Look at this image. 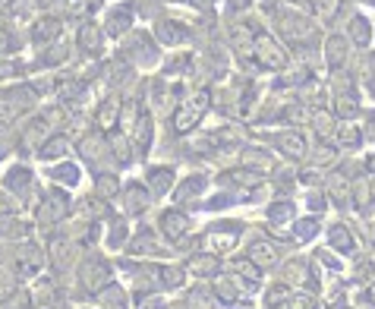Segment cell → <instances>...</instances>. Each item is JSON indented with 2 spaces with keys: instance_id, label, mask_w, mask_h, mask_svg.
Here are the masks:
<instances>
[{
  "instance_id": "6da1fadb",
  "label": "cell",
  "mask_w": 375,
  "mask_h": 309,
  "mask_svg": "<svg viewBox=\"0 0 375 309\" xmlns=\"http://www.w3.org/2000/svg\"><path fill=\"white\" fill-rule=\"evenodd\" d=\"M205 108H208V92H199L196 98H190V101H186L177 114H174V130H177V133H190L192 126L202 120Z\"/></svg>"
},
{
  "instance_id": "7a4b0ae2",
  "label": "cell",
  "mask_w": 375,
  "mask_h": 309,
  "mask_svg": "<svg viewBox=\"0 0 375 309\" xmlns=\"http://www.w3.org/2000/svg\"><path fill=\"white\" fill-rule=\"evenodd\" d=\"M69 212V199L60 190L44 192V206H41V224H57L60 218H67Z\"/></svg>"
},
{
  "instance_id": "3957f363",
  "label": "cell",
  "mask_w": 375,
  "mask_h": 309,
  "mask_svg": "<svg viewBox=\"0 0 375 309\" xmlns=\"http://www.w3.org/2000/svg\"><path fill=\"white\" fill-rule=\"evenodd\" d=\"M108 281H110V268H108V262H101V259H89L85 265H82V284L89 290H104L108 287Z\"/></svg>"
},
{
  "instance_id": "277c9868",
  "label": "cell",
  "mask_w": 375,
  "mask_h": 309,
  "mask_svg": "<svg viewBox=\"0 0 375 309\" xmlns=\"http://www.w3.org/2000/svg\"><path fill=\"white\" fill-rule=\"evenodd\" d=\"M274 145H278V151L287 155L290 161H300L303 155H306V142H303L300 133H281V136H274Z\"/></svg>"
},
{
  "instance_id": "5b68a950",
  "label": "cell",
  "mask_w": 375,
  "mask_h": 309,
  "mask_svg": "<svg viewBox=\"0 0 375 309\" xmlns=\"http://www.w3.org/2000/svg\"><path fill=\"white\" fill-rule=\"evenodd\" d=\"M161 227H164V234L171 237V240H183L186 231H190V218H186L183 212H164Z\"/></svg>"
},
{
  "instance_id": "8992f818",
  "label": "cell",
  "mask_w": 375,
  "mask_h": 309,
  "mask_svg": "<svg viewBox=\"0 0 375 309\" xmlns=\"http://www.w3.org/2000/svg\"><path fill=\"white\" fill-rule=\"evenodd\" d=\"M256 48H259V57L265 67H274V69L284 67V51H281L268 35H259V38H256Z\"/></svg>"
},
{
  "instance_id": "52a82bcc",
  "label": "cell",
  "mask_w": 375,
  "mask_h": 309,
  "mask_svg": "<svg viewBox=\"0 0 375 309\" xmlns=\"http://www.w3.org/2000/svg\"><path fill=\"white\" fill-rule=\"evenodd\" d=\"M249 262H256L259 268H272L274 262H278V247H272V243H265V240H256L253 247H249Z\"/></svg>"
},
{
  "instance_id": "ba28073f",
  "label": "cell",
  "mask_w": 375,
  "mask_h": 309,
  "mask_svg": "<svg viewBox=\"0 0 375 309\" xmlns=\"http://www.w3.org/2000/svg\"><path fill=\"white\" fill-rule=\"evenodd\" d=\"M123 206H126V212H130V215L149 208V192H145V186L142 183H130V186H126V192H123Z\"/></svg>"
},
{
  "instance_id": "9c48e42d",
  "label": "cell",
  "mask_w": 375,
  "mask_h": 309,
  "mask_svg": "<svg viewBox=\"0 0 375 309\" xmlns=\"http://www.w3.org/2000/svg\"><path fill=\"white\" fill-rule=\"evenodd\" d=\"M32 306L35 309H57V287L51 281H41L32 290Z\"/></svg>"
},
{
  "instance_id": "30bf717a",
  "label": "cell",
  "mask_w": 375,
  "mask_h": 309,
  "mask_svg": "<svg viewBox=\"0 0 375 309\" xmlns=\"http://www.w3.org/2000/svg\"><path fill=\"white\" fill-rule=\"evenodd\" d=\"M44 262V256L38 253L35 247H26L22 253H16V268H19V275H35Z\"/></svg>"
},
{
  "instance_id": "8fae6325",
  "label": "cell",
  "mask_w": 375,
  "mask_h": 309,
  "mask_svg": "<svg viewBox=\"0 0 375 309\" xmlns=\"http://www.w3.org/2000/svg\"><path fill=\"white\" fill-rule=\"evenodd\" d=\"M240 240V231L237 224L227 227V234H221V227H212V234H208V243H212L215 249H221V253H227V249H233Z\"/></svg>"
},
{
  "instance_id": "7c38bea8",
  "label": "cell",
  "mask_w": 375,
  "mask_h": 309,
  "mask_svg": "<svg viewBox=\"0 0 375 309\" xmlns=\"http://www.w3.org/2000/svg\"><path fill=\"white\" fill-rule=\"evenodd\" d=\"M190 268H192V272H196L199 278H212V275H218L221 262L215 259V256H196V259L190 262Z\"/></svg>"
},
{
  "instance_id": "4fadbf2b",
  "label": "cell",
  "mask_w": 375,
  "mask_h": 309,
  "mask_svg": "<svg viewBox=\"0 0 375 309\" xmlns=\"http://www.w3.org/2000/svg\"><path fill=\"white\" fill-rule=\"evenodd\" d=\"M28 186H32V174H28V167H13V171L7 174V190L26 192Z\"/></svg>"
},
{
  "instance_id": "5bb4252c",
  "label": "cell",
  "mask_w": 375,
  "mask_h": 309,
  "mask_svg": "<svg viewBox=\"0 0 375 309\" xmlns=\"http://www.w3.org/2000/svg\"><path fill=\"white\" fill-rule=\"evenodd\" d=\"M328 196H331L335 202H341V206L350 199V183L341 177V174H335V177H328Z\"/></svg>"
},
{
  "instance_id": "9a60e30c",
  "label": "cell",
  "mask_w": 375,
  "mask_h": 309,
  "mask_svg": "<svg viewBox=\"0 0 375 309\" xmlns=\"http://www.w3.org/2000/svg\"><path fill=\"white\" fill-rule=\"evenodd\" d=\"M171 180H174L171 167H155V171H149V183H151V190H155L158 196L171 190Z\"/></svg>"
},
{
  "instance_id": "2e32d148",
  "label": "cell",
  "mask_w": 375,
  "mask_h": 309,
  "mask_svg": "<svg viewBox=\"0 0 375 309\" xmlns=\"http://www.w3.org/2000/svg\"><path fill=\"white\" fill-rule=\"evenodd\" d=\"M63 151H67V139H63V136H54V139H48V142H41V155H38V158L54 161V158H60Z\"/></svg>"
},
{
  "instance_id": "e0dca14e",
  "label": "cell",
  "mask_w": 375,
  "mask_h": 309,
  "mask_svg": "<svg viewBox=\"0 0 375 309\" xmlns=\"http://www.w3.org/2000/svg\"><path fill=\"white\" fill-rule=\"evenodd\" d=\"M202 190H205V180H202V177H190L177 192H174V199H177V202H186L190 196H199Z\"/></svg>"
},
{
  "instance_id": "ac0fdd59",
  "label": "cell",
  "mask_w": 375,
  "mask_h": 309,
  "mask_svg": "<svg viewBox=\"0 0 375 309\" xmlns=\"http://www.w3.org/2000/svg\"><path fill=\"white\" fill-rule=\"evenodd\" d=\"M130 28V10H114L108 19V32L110 35H123Z\"/></svg>"
},
{
  "instance_id": "d6986e66",
  "label": "cell",
  "mask_w": 375,
  "mask_h": 309,
  "mask_svg": "<svg viewBox=\"0 0 375 309\" xmlns=\"http://www.w3.org/2000/svg\"><path fill=\"white\" fill-rule=\"evenodd\" d=\"M331 243H335L338 249H341V253H350V249H353V234H350L347 227H331Z\"/></svg>"
},
{
  "instance_id": "ffe728a7",
  "label": "cell",
  "mask_w": 375,
  "mask_h": 309,
  "mask_svg": "<svg viewBox=\"0 0 375 309\" xmlns=\"http://www.w3.org/2000/svg\"><path fill=\"white\" fill-rule=\"evenodd\" d=\"M79 44H82V51H89V54H95L98 44H101V38H98L95 26H82V28H79Z\"/></svg>"
},
{
  "instance_id": "44dd1931",
  "label": "cell",
  "mask_w": 375,
  "mask_h": 309,
  "mask_svg": "<svg viewBox=\"0 0 375 309\" xmlns=\"http://www.w3.org/2000/svg\"><path fill=\"white\" fill-rule=\"evenodd\" d=\"M57 32H60V22L57 19H41L38 26H35V42H51Z\"/></svg>"
},
{
  "instance_id": "7402d4cb",
  "label": "cell",
  "mask_w": 375,
  "mask_h": 309,
  "mask_svg": "<svg viewBox=\"0 0 375 309\" xmlns=\"http://www.w3.org/2000/svg\"><path fill=\"white\" fill-rule=\"evenodd\" d=\"M353 278H356V281H362V284L372 281V278H375V259H372V256H362V259L356 262Z\"/></svg>"
},
{
  "instance_id": "603a6c76",
  "label": "cell",
  "mask_w": 375,
  "mask_h": 309,
  "mask_svg": "<svg viewBox=\"0 0 375 309\" xmlns=\"http://www.w3.org/2000/svg\"><path fill=\"white\" fill-rule=\"evenodd\" d=\"M95 190H98V196H114V192H120V180L104 174V177L95 180Z\"/></svg>"
},
{
  "instance_id": "cb8c5ba5",
  "label": "cell",
  "mask_w": 375,
  "mask_h": 309,
  "mask_svg": "<svg viewBox=\"0 0 375 309\" xmlns=\"http://www.w3.org/2000/svg\"><path fill=\"white\" fill-rule=\"evenodd\" d=\"M54 180H60V183H67V186H76L79 183V167H73V165H63V167H57L54 174H51Z\"/></svg>"
},
{
  "instance_id": "d4e9b609",
  "label": "cell",
  "mask_w": 375,
  "mask_h": 309,
  "mask_svg": "<svg viewBox=\"0 0 375 309\" xmlns=\"http://www.w3.org/2000/svg\"><path fill=\"white\" fill-rule=\"evenodd\" d=\"M16 290V278H13V272H7V268L0 265V303L7 300L10 294Z\"/></svg>"
},
{
  "instance_id": "484cf974",
  "label": "cell",
  "mask_w": 375,
  "mask_h": 309,
  "mask_svg": "<svg viewBox=\"0 0 375 309\" xmlns=\"http://www.w3.org/2000/svg\"><path fill=\"white\" fill-rule=\"evenodd\" d=\"M79 151H82V155H85L89 161H98V158H101V142H98L95 136L82 139V142H79Z\"/></svg>"
},
{
  "instance_id": "4316f807",
  "label": "cell",
  "mask_w": 375,
  "mask_h": 309,
  "mask_svg": "<svg viewBox=\"0 0 375 309\" xmlns=\"http://www.w3.org/2000/svg\"><path fill=\"white\" fill-rule=\"evenodd\" d=\"M243 165H253V167H272V158H265V151H259V149H249V151H243Z\"/></svg>"
},
{
  "instance_id": "83f0119b",
  "label": "cell",
  "mask_w": 375,
  "mask_h": 309,
  "mask_svg": "<svg viewBox=\"0 0 375 309\" xmlns=\"http://www.w3.org/2000/svg\"><path fill=\"white\" fill-rule=\"evenodd\" d=\"M177 22H161V28H158V35H161L164 42H183L186 32H177Z\"/></svg>"
},
{
  "instance_id": "f1b7e54d",
  "label": "cell",
  "mask_w": 375,
  "mask_h": 309,
  "mask_svg": "<svg viewBox=\"0 0 375 309\" xmlns=\"http://www.w3.org/2000/svg\"><path fill=\"white\" fill-rule=\"evenodd\" d=\"M130 253H133V256H139V253H155V240H151V234H139L136 240H133Z\"/></svg>"
},
{
  "instance_id": "f546056e",
  "label": "cell",
  "mask_w": 375,
  "mask_h": 309,
  "mask_svg": "<svg viewBox=\"0 0 375 309\" xmlns=\"http://www.w3.org/2000/svg\"><path fill=\"white\" fill-rule=\"evenodd\" d=\"M315 227H319V224H315L312 218L297 221V224H294V237H297V240H309V237L315 234Z\"/></svg>"
},
{
  "instance_id": "4dcf8cb0",
  "label": "cell",
  "mask_w": 375,
  "mask_h": 309,
  "mask_svg": "<svg viewBox=\"0 0 375 309\" xmlns=\"http://www.w3.org/2000/svg\"><path fill=\"white\" fill-rule=\"evenodd\" d=\"M164 287H180L183 284V268H161Z\"/></svg>"
},
{
  "instance_id": "1f68e13d",
  "label": "cell",
  "mask_w": 375,
  "mask_h": 309,
  "mask_svg": "<svg viewBox=\"0 0 375 309\" xmlns=\"http://www.w3.org/2000/svg\"><path fill=\"white\" fill-rule=\"evenodd\" d=\"M0 234L3 237H22L26 234V224H22V221H0Z\"/></svg>"
},
{
  "instance_id": "d6a6232c",
  "label": "cell",
  "mask_w": 375,
  "mask_h": 309,
  "mask_svg": "<svg viewBox=\"0 0 375 309\" xmlns=\"http://www.w3.org/2000/svg\"><path fill=\"white\" fill-rule=\"evenodd\" d=\"M136 142H139V149H145V145L151 142V124H149V117L139 120V126H136Z\"/></svg>"
},
{
  "instance_id": "836d02e7",
  "label": "cell",
  "mask_w": 375,
  "mask_h": 309,
  "mask_svg": "<svg viewBox=\"0 0 375 309\" xmlns=\"http://www.w3.org/2000/svg\"><path fill=\"white\" fill-rule=\"evenodd\" d=\"M287 281H297V284L306 281V265L303 262H290L287 265Z\"/></svg>"
},
{
  "instance_id": "e575fe53",
  "label": "cell",
  "mask_w": 375,
  "mask_h": 309,
  "mask_svg": "<svg viewBox=\"0 0 375 309\" xmlns=\"http://www.w3.org/2000/svg\"><path fill=\"white\" fill-rule=\"evenodd\" d=\"M114 117H117V104L114 101H104V108H101V114H98V124L108 130L110 124H114Z\"/></svg>"
},
{
  "instance_id": "d590c367",
  "label": "cell",
  "mask_w": 375,
  "mask_h": 309,
  "mask_svg": "<svg viewBox=\"0 0 375 309\" xmlns=\"http://www.w3.org/2000/svg\"><path fill=\"white\" fill-rule=\"evenodd\" d=\"M268 215H272V221H287L294 215V206H290V202H278L274 208H268Z\"/></svg>"
},
{
  "instance_id": "8d00e7d4",
  "label": "cell",
  "mask_w": 375,
  "mask_h": 309,
  "mask_svg": "<svg viewBox=\"0 0 375 309\" xmlns=\"http://www.w3.org/2000/svg\"><path fill=\"white\" fill-rule=\"evenodd\" d=\"M338 142L347 145V149H356V145H360V133L356 130H341L338 133Z\"/></svg>"
},
{
  "instance_id": "74e56055",
  "label": "cell",
  "mask_w": 375,
  "mask_h": 309,
  "mask_svg": "<svg viewBox=\"0 0 375 309\" xmlns=\"http://www.w3.org/2000/svg\"><path fill=\"white\" fill-rule=\"evenodd\" d=\"M338 114H341V117H353V114H356V101H353V98H341V101H338Z\"/></svg>"
},
{
  "instance_id": "f35d334b",
  "label": "cell",
  "mask_w": 375,
  "mask_h": 309,
  "mask_svg": "<svg viewBox=\"0 0 375 309\" xmlns=\"http://www.w3.org/2000/svg\"><path fill=\"white\" fill-rule=\"evenodd\" d=\"M287 297H290V290H287V287H274V290H268L265 300H268V306H278V303L287 300Z\"/></svg>"
},
{
  "instance_id": "ab89813d",
  "label": "cell",
  "mask_w": 375,
  "mask_h": 309,
  "mask_svg": "<svg viewBox=\"0 0 375 309\" xmlns=\"http://www.w3.org/2000/svg\"><path fill=\"white\" fill-rule=\"evenodd\" d=\"M110 231H114V234H110V247H114V249H117V247H120V243H123V240H126V227H123V224H120V221H117V224H114V227H110Z\"/></svg>"
},
{
  "instance_id": "60d3db41",
  "label": "cell",
  "mask_w": 375,
  "mask_h": 309,
  "mask_svg": "<svg viewBox=\"0 0 375 309\" xmlns=\"http://www.w3.org/2000/svg\"><path fill=\"white\" fill-rule=\"evenodd\" d=\"M353 38H356L360 44L369 42V32H366V22H362V19H353Z\"/></svg>"
},
{
  "instance_id": "b9f144b4",
  "label": "cell",
  "mask_w": 375,
  "mask_h": 309,
  "mask_svg": "<svg viewBox=\"0 0 375 309\" xmlns=\"http://www.w3.org/2000/svg\"><path fill=\"white\" fill-rule=\"evenodd\" d=\"M341 51H344V42H341V38H331V42H328V54H331V63L341 60Z\"/></svg>"
},
{
  "instance_id": "7bdbcfd3",
  "label": "cell",
  "mask_w": 375,
  "mask_h": 309,
  "mask_svg": "<svg viewBox=\"0 0 375 309\" xmlns=\"http://www.w3.org/2000/svg\"><path fill=\"white\" fill-rule=\"evenodd\" d=\"M315 133H319V136H328V133H331V117L319 114V117H315Z\"/></svg>"
},
{
  "instance_id": "ee69618b",
  "label": "cell",
  "mask_w": 375,
  "mask_h": 309,
  "mask_svg": "<svg viewBox=\"0 0 375 309\" xmlns=\"http://www.w3.org/2000/svg\"><path fill=\"white\" fill-rule=\"evenodd\" d=\"M290 306L294 309H315V303L309 300V297H297V300H290Z\"/></svg>"
},
{
  "instance_id": "f6af8a7d",
  "label": "cell",
  "mask_w": 375,
  "mask_h": 309,
  "mask_svg": "<svg viewBox=\"0 0 375 309\" xmlns=\"http://www.w3.org/2000/svg\"><path fill=\"white\" fill-rule=\"evenodd\" d=\"M309 208H312V212H319V208H325V196H309Z\"/></svg>"
},
{
  "instance_id": "bcb514c9",
  "label": "cell",
  "mask_w": 375,
  "mask_h": 309,
  "mask_svg": "<svg viewBox=\"0 0 375 309\" xmlns=\"http://www.w3.org/2000/svg\"><path fill=\"white\" fill-rule=\"evenodd\" d=\"M331 155H335V151H331V149H319V155H315V161H319V165H328V161H331Z\"/></svg>"
},
{
  "instance_id": "7dc6e473",
  "label": "cell",
  "mask_w": 375,
  "mask_h": 309,
  "mask_svg": "<svg viewBox=\"0 0 375 309\" xmlns=\"http://www.w3.org/2000/svg\"><path fill=\"white\" fill-rule=\"evenodd\" d=\"M366 190H369V196L375 199V177H369V183H366Z\"/></svg>"
},
{
  "instance_id": "c3c4849f",
  "label": "cell",
  "mask_w": 375,
  "mask_h": 309,
  "mask_svg": "<svg viewBox=\"0 0 375 309\" xmlns=\"http://www.w3.org/2000/svg\"><path fill=\"white\" fill-rule=\"evenodd\" d=\"M3 212H10V206H7V199L0 196V215H3Z\"/></svg>"
},
{
  "instance_id": "681fc988",
  "label": "cell",
  "mask_w": 375,
  "mask_h": 309,
  "mask_svg": "<svg viewBox=\"0 0 375 309\" xmlns=\"http://www.w3.org/2000/svg\"><path fill=\"white\" fill-rule=\"evenodd\" d=\"M7 19V7H3V0H0V22Z\"/></svg>"
},
{
  "instance_id": "f907efd6",
  "label": "cell",
  "mask_w": 375,
  "mask_h": 309,
  "mask_svg": "<svg viewBox=\"0 0 375 309\" xmlns=\"http://www.w3.org/2000/svg\"><path fill=\"white\" fill-rule=\"evenodd\" d=\"M192 3H196V7H208V3H212V0H192Z\"/></svg>"
},
{
  "instance_id": "816d5d0a",
  "label": "cell",
  "mask_w": 375,
  "mask_h": 309,
  "mask_svg": "<svg viewBox=\"0 0 375 309\" xmlns=\"http://www.w3.org/2000/svg\"><path fill=\"white\" fill-rule=\"evenodd\" d=\"M13 73V67H0V76H10Z\"/></svg>"
},
{
  "instance_id": "f5cc1de1",
  "label": "cell",
  "mask_w": 375,
  "mask_h": 309,
  "mask_svg": "<svg viewBox=\"0 0 375 309\" xmlns=\"http://www.w3.org/2000/svg\"><path fill=\"white\" fill-rule=\"evenodd\" d=\"M246 3H249V0H233V7H246Z\"/></svg>"
},
{
  "instance_id": "db71d44e",
  "label": "cell",
  "mask_w": 375,
  "mask_h": 309,
  "mask_svg": "<svg viewBox=\"0 0 375 309\" xmlns=\"http://www.w3.org/2000/svg\"><path fill=\"white\" fill-rule=\"evenodd\" d=\"M104 309H123V306H104Z\"/></svg>"
},
{
  "instance_id": "11a10c76",
  "label": "cell",
  "mask_w": 375,
  "mask_h": 309,
  "mask_svg": "<svg viewBox=\"0 0 375 309\" xmlns=\"http://www.w3.org/2000/svg\"><path fill=\"white\" fill-rule=\"evenodd\" d=\"M372 303H375V284H372Z\"/></svg>"
}]
</instances>
